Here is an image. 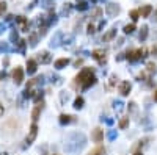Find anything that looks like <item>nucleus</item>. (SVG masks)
Masks as SVG:
<instances>
[{
  "mask_svg": "<svg viewBox=\"0 0 157 155\" xmlns=\"http://www.w3.org/2000/svg\"><path fill=\"white\" fill-rule=\"evenodd\" d=\"M93 58H96L99 63H105L107 61V57H105V52L104 50H101V49H96V50H93Z\"/></svg>",
  "mask_w": 157,
  "mask_h": 155,
  "instance_id": "obj_4",
  "label": "nucleus"
},
{
  "mask_svg": "<svg viewBox=\"0 0 157 155\" xmlns=\"http://www.w3.org/2000/svg\"><path fill=\"white\" fill-rule=\"evenodd\" d=\"M146 36H148V27L143 25V27H142V31H140V39H142V41L146 39Z\"/></svg>",
  "mask_w": 157,
  "mask_h": 155,
  "instance_id": "obj_17",
  "label": "nucleus"
},
{
  "mask_svg": "<svg viewBox=\"0 0 157 155\" xmlns=\"http://www.w3.org/2000/svg\"><path fill=\"white\" fill-rule=\"evenodd\" d=\"M115 135H116L115 132H110V133H108V138H110V140H113V138H115Z\"/></svg>",
  "mask_w": 157,
  "mask_h": 155,
  "instance_id": "obj_31",
  "label": "nucleus"
},
{
  "mask_svg": "<svg viewBox=\"0 0 157 155\" xmlns=\"http://www.w3.org/2000/svg\"><path fill=\"white\" fill-rule=\"evenodd\" d=\"M0 116H3V105H0Z\"/></svg>",
  "mask_w": 157,
  "mask_h": 155,
  "instance_id": "obj_33",
  "label": "nucleus"
},
{
  "mask_svg": "<svg viewBox=\"0 0 157 155\" xmlns=\"http://www.w3.org/2000/svg\"><path fill=\"white\" fill-rule=\"evenodd\" d=\"M68 99H69V94H61V102H64V100L68 102Z\"/></svg>",
  "mask_w": 157,
  "mask_h": 155,
  "instance_id": "obj_27",
  "label": "nucleus"
},
{
  "mask_svg": "<svg viewBox=\"0 0 157 155\" xmlns=\"http://www.w3.org/2000/svg\"><path fill=\"white\" fill-rule=\"evenodd\" d=\"M74 121V116H69V114H61L60 116V124H69V122H72Z\"/></svg>",
  "mask_w": 157,
  "mask_h": 155,
  "instance_id": "obj_10",
  "label": "nucleus"
},
{
  "mask_svg": "<svg viewBox=\"0 0 157 155\" xmlns=\"http://www.w3.org/2000/svg\"><path fill=\"white\" fill-rule=\"evenodd\" d=\"M146 68H148V71H149V72H155V71H157L155 63H148V64H146Z\"/></svg>",
  "mask_w": 157,
  "mask_h": 155,
  "instance_id": "obj_22",
  "label": "nucleus"
},
{
  "mask_svg": "<svg viewBox=\"0 0 157 155\" xmlns=\"http://www.w3.org/2000/svg\"><path fill=\"white\" fill-rule=\"evenodd\" d=\"M3 155H6V153H3Z\"/></svg>",
  "mask_w": 157,
  "mask_h": 155,
  "instance_id": "obj_36",
  "label": "nucleus"
},
{
  "mask_svg": "<svg viewBox=\"0 0 157 155\" xmlns=\"http://www.w3.org/2000/svg\"><path fill=\"white\" fill-rule=\"evenodd\" d=\"M74 64H76V66H80V64H82V60H77L76 63H74Z\"/></svg>",
  "mask_w": 157,
  "mask_h": 155,
  "instance_id": "obj_32",
  "label": "nucleus"
},
{
  "mask_svg": "<svg viewBox=\"0 0 157 155\" xmlns=\"http://www.w3.org/2000/svg\"><path fill=\"white\" fill-rule=\"evenodd\" d=\"M36 68H38V63H36L35 60H29V61H27V71H29V74H35Z\"/></svg>",
  "mask_w": 157,
  "mask_h": 155,
  "instance_id": "obj_8",
  "label": "nucleus"
},
{
  "mask_svg": "<svg viewBox=\"0 0 157 155\" xmlns=\"http://www.w3.org/2000/svg\"><path fill=\"white\" fill-rule=\"evenodd\" d=\"M151 11H152V8L149 5H146V6H143L142 10H140V14H142V17H148V16L151 14Z\"/></svg>",
  "mask_w": 157,
  "mask_h": 155,
  "instance_id": "obj_11",
  "label": "nucleus"
},
{
  "mask_svg": "<svg viewBox=\"0 0 157 155\" xmlns=\"http://www.w3.org/2000/svg\"><path fill=\"white\" fill-rule=\"evenodd\" d=\"M91 138H93V141H96V143H101V141L104 140V132L101 130V129H94L93 135H91Z\"/></svg>",
  "mask_w": 157,
  "mask_h": 155,
  "instance_id": "obj_5",
  "label": "nucleus"
},
{
  "mask_svg": "<svg viewBox=\"0 0 157 155\" xmlns=\"http://www.w3.org/2000/svg\"><path fill=\"white\" fill-rule=\"evenodd\" d=\"M154 100H155V102H157V91H155V93H154Z\"/></svg>",
  "mask_w": 157,
  "mask_h": 155,
  "instance_id": "obj_34",
  "label": "nucleus"
},
{
  "mask_svg": "<svg viewBox=\"0 0 157 155\" xmlns=\"http://www.w3.org/2000/svg\"><path fill=\"white\" fill-rule=\"evenodd\" d=\"M82 107H84V99H82V97H77L76 100H74V108H77V110H80Z\"/></svg>",
  "mask_w": 157,
  "mask_h": 155,
  "instance_id": "obj_15",
  "label": "nucleus"
},
{
  "mask_svg": "<svg viewBox=\"0 0 157 155\" xmlns=\"http://www.w3.org/2000/svg\"><path fill=\"white\" fill-rule=\"evenodd\" d=\"M134 155H143V153H142V152H135Z\"/></svg>",
  "mask_w": 157,
  "mask_h": 155,
  "instance_id": "obj_35",
  "label": "nucleus"
},
{
  "mask_svg": "<svg viewBox=\"0 0 157 155\" xmlns=\"http://www.w3.org/2000/svg\"><path fill=\"white\" fill-rule=\"evenodd\" d=\"M94 83H96V77L93 75V77H91V78H90V80H88V81H87V83H85L84 86H82V88H84V89H87V88H90V86H93Z\"/></svg>",
  "mask_w": 157,
  "mask_h": 155,
  "instance_id": "obj_16",
  "label": "nucleus"
},
{
  "mask_svg": "<svg viewBox=\"0 0 157 155\" xmlns=\"http://www.w3.org/2000/svg\"><path fill=\"white\" fill-rule=\"evenodd\" d=\"M38 58H39V61H41V63H49V61H50V55H49V52H41Z\"/></svg>",
  "mask_w": 157,
  "mask_h": 155,
  "instance_id": "obj_12",
  "label": "nucleus"
},
{
  "mask_svg": "<svg viewBox=\"0 0 157 155\" xmlns=\"http://www.w3.org/2000/svg\"><path fill=\"white\" fill-rule=\"evenodd\" d=\"M107 13H108V16H116L119 13V6H116L115 3H108L107 5Z\"/></svg>",
  "mask_w": 157,
  "mask_h": 155,
  "instance_id": "obj_7",
  "label": "nucleus"
},
{
  "mask_svg": "<svg viewBox=\"0 0 157 155\" xmlns=\"http://www.w3.org/2000/svg\"><path fill=\"white\" fill-rule=\"evenodd\" d=\"M104 152H105V150H104L102 146H97V147H94L88 155H104Z\"/></svg>",
  "mask_w": 157,
  "mask_h": 155,
  "instance_id": "obj_13",
  "label": "nucleus"
},
{
  "mask_svg": "<svg viewBox=\"0 0 157 155\" xmlns=\"http://www.w3.org/2000/svg\"><path fill=\"white\" fill-rule=\"evenodd\" d=\"M68 64H69L68 58H60V60L55 61V68H57V69H63V68H66Z\"/></svg>",
  "mask_w": 157,
  "mask_h": 155,
  "instance_id": "obj_9",
  "label": "nucleus"
},
{
  "mask_svg": "<svg viewBox=\"0 0 157 155\" xmlns=\"http://www.w3.org/2000/svg\"><path fill=\"white\" fill-rule=\"evenodd\" d=\"M134 30H135V25L134 24H129V25L124 27V33H132Z\"/></svg>",
  "mask_w": 157,
  "mask_h": 155,
  "instance_id": "obj_20",
  "label": "nucleus"
},
{
  "mask_svg": "<svg viewBox=\"0 0 157 155\" xmlns=\"http://www.w3.org/2000/svg\"><path fill=\"white\" fill-rule=\"evenodd\" d=\"M88 33H94V27L93 25H88Z\"/></svg>",
  "mask_w": 157,
  "mask_h": 155,
  "instance_id": "obj_30",
  "label": "nucleus"
},
{
  "mask_svg": "<svg viewBox=\"0 0 157 155\" xmlns=\"http://www.w3.org/2000/svg\"><path fill=\"white\" fill-rule=\"evenodd\" d=\"M115 35H116V30H115V28H112V30H110V31L104 36V39H105V41H110V39H112Z\"/></svg>",
  "mask_w": 157,
  "mask_h": 155,
  "instance_id": "obj_18",
  "label": "nucleus"
},
{
  "mask_svg": "<svg viewBox=\"0 0 157 155\" xmlns=\"http://www.w3.org/2000/svg\"><path fill=\"white\" fill-rule=\"evenodd\" d=\"M91 77H93V69L87 68V69H84V71H82L80 74L76 77V83H79V85H82V86H84V85L87 83V81H88Z\"/></svg>",
  "mask_w": 157,
  "mask_h": 155,
  "instance_id": "obj_1",
  "label": "nucleus"
},
{
  "mask_svg": "<svg viewBox=\"0 0 157 155\" xmlns=\"http://www.w3.org/2000/svg\"><path fill=\"white\" fill-rule=\"evenodd\" d=\"M121 105H123L121 102H116V105H115V108H116V110H118V111H119V110H121V108H123Z\"/></svg>",
  "mask_w": 157,
  "mask_h": 155,
  "instance_id": "obj_29",
  "label": "nucleus"
},
{
  "mask_svg": "<svg viewBox=\"0 0 157 155\" xmlns=\"http://www.w3.org/2000/svg\"><path fill=\"white\" fill-rule=\"evenodd\" d=\"M131 17H132V21H137L138 17H140V11H138V10H132L131 11Z\"/></svg>",
  "mask_w": 157,
  "mask_h": 155,
  "instance_id": "obj_21",
  "label": "nucleus"
},
{
  "mask_svg": "<svg viewBox=\"0 0 157 155\" xmlns=\"http://www.w3.org/2000/svg\"><path fill=\"white\" fill-rule=\"evenodd\" d=\"M39 113H41V105L38 104V107H35V110L32 111V117H33V121H36L39 117Z\"/></svg>",
  "mask_w": 157,
  "mask_h": 155,
  "instance_id": "obj_14",
  "label": "nucleus"
},
{
  "mask_svg": "<svg viewBox=\"0 0 157 155\" xmlns=\"http://www.w3.org/2000/svg\"><path fill=\"white\" fill-rule=\"evenodd\" d=\"M13 80L16 81V85H21L24 81V71H22V68H16L13 71Z\"/></svg>",
  "mask_w": 157,
  "mask_h": 155,
  "instance_id": "obj_2",
  "label": "nucleus"
},
{
  "mask_svg": "<svg viewBox=\"0 0 157 155\" xmlns=\"http://www.w3.org/2000/svg\"><path fill=\"white\" fill-rule=\"evenodd\" d=\"M115 80H116V77H115V75H112V78H110V86H113V85H115Z\"/></svg>",
  "mask_w": 157,
  "mask_h": 155,
  "instance_id": "obj_28",
  "label": "nucleus"
},
{
  "mask_svg": "<svg viewBox=\"0 0 157 155\" xmlns=\"http://www.w3.org/2000/svg\"><path fill=\"white\" fill-rule=\"evenodd\" d=\"M129 125V117H123L121 121H119V129H126Z\"/></svg>",
  "mask_w": 157,
  "mask_h": 155,
  "instance_id": "obj_19",
  "label": "nucleus"
},
{
  "mask_svg": "<svg viewBox=\"0 0 157 155\" xmlns=\"http://www.w3.org/2000/svg\"><path fill=\"white\" fill-rule=\"evenodd\" d=\"M119 93L123 96H127L131 93V83H129V81H123V83L119 85Z\"/></svg>",
  "mask_w": 157,
  "mask_h": 155,
  "instance_id": "obj_6",
  "label": "nucleus"
},
{
  "mask_svg": "<svg viewBox=\"0 0 157 155\" xmlns=\"http://www.w3.org/2000/svg\"><path fill=\"white\" fill-rule=\"evenodd\" d=\"M24 47H25V41H24V39H21V41H19V49H21V50H24Z\"/></svg>",
  "mask_w": 157,
  "mask_h": 155,
  "instance_id": "obj_26",
  "label": "nucleus"
},
{
  "mask_svg": "<svg viewBox=\"0 0 157 155\" xmlns=\"http://www.w3.org/2000/svg\"><path fill=\"white\" fill-rule=\"evenodd\" d=\"M77 8H79V10H82V11H84V10H87V3H85V2H79Z\"/></svg>",
  "mask_w": 157,
  "mask_h": 155,
  "instance_id": "obj_24",
  "label": "nucleus"
},
{
  "mask_svg": "<svg viewBox=\"0 0 157 155\" xmlns=\"http://www.w3.org/2000/svg\"><path fill=\"white\" fill-rule=\"evenodd\" d=\"M36 35H32V38H30V45H36Z\"/></svg>",
  "mask_w": 157,
  "mask_h": 155,
  "instance_id": "obj_25",
  "label": "nucleus"
},
{
  "mask_svg": "<svg viewBox=\"0 0 157 155\" xmlns=\"http://www.w3.org/2000/svg\"><path fill=\"white\" fill-rule=\"evenodd\" d=\"M5 10H6V3H5V2H0V16L3 14Z\"/></svg>",
  "mask_w": 157,
  "mask_h": 155,
  "instance_id": "obj_23",
  "label": "nucleus"
},
{
  "mask_svg": "<svg viewBox=\"0 0 157 155\" xmlns=\"http://www.w3.org/2000/svg\"><path fill=\"white\" fill-rule=\"evenodd\" d=\"M36 135H38V125H36V124H32V127H30V133L27 135V143L32 144V143L35 141V138H36Z\"/></svg>",
  "mask_w": 157,
  "mask_h": 155,
  "instance_id": "obj_3",
  "label": "nucleus"
}]
</instances>
